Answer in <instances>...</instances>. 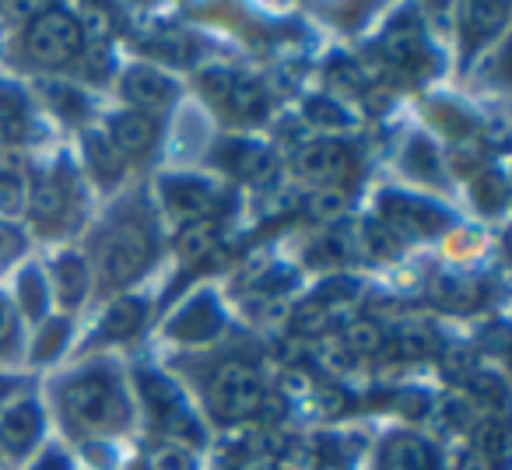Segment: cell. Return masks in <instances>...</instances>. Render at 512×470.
Returning a JSON list of instances; mask_svg holds the SVG:
<instances>
[{"label":"cell","instance_id":"6da1fadb","mask_svg":"<svg viewBox=\"0 0 512 470\" xmlns=\"http://www.w3.org/2000/svg\"><path fill=\"white\" fill-rule=\"evenodd\" d=\"M64 414L81 428H95V432H113V428L127 425V404L123 393L106 372H85L74 376L60 393Z\"/></svg>","mask_w":512,"mask_h":470},{"label":"cell","instance_id":"7a4b0ae2","mask_svg":"<svg viewBox=\"0 0 512 470\" xmlns=\"http://www.w3.org/2000/svg\"><path fill=\"white\" fill-rule=\"evenodd\" d=\"M155 260V235L144 221H120L99 239V274L106 285H130Z\"/></svg>","mask_w":512,"mask_h":470},{"label":"cell","instance_id":"3957f363","mask_svg":"<svg viewBox=\"0 0 512 470\" xmlns=\"http://www.w3.org/2000/svg\"><path fill=\"white\" fill-rule=\"evenodd\" d=\"M267 390L260 383L253 369L246 362H225L211 372L207 379V404H211V414L218 421H242L253 418L264 404Z\"/></svg>","mask_w":512,"mask_h":470},{"label":"cell","instance_id":"277c9868","mask_svg":"<svg viewBox=\"0 0 512 470\" xmlns=\"http://www.w3.org/2000/svg\"><path fill=\"white\" fill-rule=\"evenodd\" d=\"M81 43H85V36H81L78 18L60 8L39 11L29 22V29H25V53H29V60L39 67L71 64L81 53Z\"/></svg>","mask_w":512,"mask_h":470},{"label":"cell","instance_id":"5b68a950","mask_svg":"<svg viewBox=\"0 0 512 470\" xmlns=\"http://www.w3.org/2000/svg\"><path fill=\"white\" fill-rule=\"evenodd\" d=\"M165 204L186 221H214V211H218V197L207 183L190 176H169L162 183Z\"/></svg>","mask_w":512,"mask_h":470},{"label":"cell","instance_id":"8992f818","mask_svg":"<svg viewBox=\"0 0 512 470\" xmlns=\"http://www.w3.org/2000/svg\"><path fill=\"white\" fill-rule=\"evenodd\" d=\"M383 225L390 228L393 235H428L439 228L442 214L435 207L421 204V200H407V197H386L383 200Z\"/></svg>","mask_w":512,"mask_h":470},{"label":"cell","instance_id":"52a82bcc","mask_svg":"<svg viewBox=\"0 0 512 470\" xmlns=\"http://www.w3.org/2000/svg\"><path fill=\"white\" fill-rule=\"evenodd\" d=\"M351 151L337 141H313L299 151V172L316 183H334L348 172Z\"/></svg>","mask_w":512,"mask_h":470},{"label":"cell","instance_id":"ba28073f","mask_svg":"<svg viewBox=\"0 0 512 470\" xmlns=\"http://www.w3.org/2000/svg\"><path fill=\"white\" fill-rule=\"evenodd\" d=\"M379 470H435V453L418 435L397 432L379 449Z\"/></svg>","mask_w":512,"mask_h":470},{"label":"cell","instance_id":"9c48e42d","mask_svg":"<svg viewBox=\"0 0 512 470\" xmlns=\"http://www.w3.org/2000/svg\"><path fill=\"white\" fill-rule=\"evenodd\" d=\"M123 95L134 102L137 109H148L158 113L172 102V81L165 74L151 71V67H134V71L123 78Z\"/></svg>","mask_w":512,"mask_h":470},{"label":"cell","instance_id":"30bf717a","mask_svg":"<svg viewBox=\"0 0 512 470\" xmlns=\"http://www.w3.org/2000/svg\"><path fill=\"white\" fill-rule=\"evenodd\" d=\"M155 137H158V127L151 123L148 113H120L113 120V137H109V141L116 144L120 155L141 158L155 148Z\"/></svg>","mask_w":512,"mask_h":470},{"label":"cell","instance_id":"8fae6325","mask_svg":"<svg viewBox=\"0 0 512 470\" xmlns=\"http://www.w3.org/2000/svg\"><path fill=\"white\" fill-rule=\"evenodd\" d=\"M144 386H148V404H155L158 421H162V432L179 435V439H197V425H193V418L183 411L176 393H172L162 379L144 376Z\"/></svg>","mask_w":512,"mask_h":470},{"label":"cell","instance_id":"7c38bea8","mask_svg":"<svg viewBox=\"0 0 512 470\" xmlns=\"http://www.w3.org/2000/svg\"><path fill=\"white\" fill-rule=\"evenodd\" d=\"M39 432H43V411L36 404H18L4 414L0 421V442L11 453H25V449L36 446Z\"/></svg>","mask_w":512,"mask_h":470},{"label":"cell","instance_id":"4fadbf2b","mask_svg":"<svg viewBox=\"0 0 512 470\" xmlns=\"http://www.w3.org/2000/svg\"><path fill=\"white\" fill-rule=\"evenodd\" d=\"M29 134V102L18 88L0 81V141H22Z\"/></svg>","mask_w":512,"mask_h":470},{"label":"cell","instance_id":"5bb4252c","mask_svg":"<svg viewBox=\"0 0 512 470\" xmlns=\"http://www.w3.org/2000/svg\"><path fill=\"white\" fill-rule=\"evenodd\" d=\"M225 106L232 109L235 116L242 120H256V116L267 113V88L260 81H249V78H232L225 95Z\"/></svg>","mask_w":512,"mask_h":470},{"label":"cell","instance_id":"9a60e30c","mask_svg":"<svg viewBox=\"0 0 512 470\" xmlns=\"http://www.w3.org/2000/svg\"><path fill=\"white\" fill-rule=\"evenodd\" d=\"M85 155H88V165H92V172H95L99 183L109 186L123 176V155L116 151V144L109 141V137H88Z\"/></svg>","mask_w":512,"mask_h":470},{"label":"cell","instance_id":"2e32d148","mask_svg":"<svg viewBox=\"0 0 512 470\" xmlns=\"http://www.w3.org/2000/svg\"><path fill=\"white\" fill-rule=\"evenodd\" d=\"M141 323H144V306H141V302H134V299L116 302V306L106 313V320H102L99 337H102V341L130 337V334H137V330H141Z\"/></svg>","mask_w":512,"mask_h":470},{"label":"cell","instance_id":"e0dca14e","mask_svg":"<svg viewBox=\"0 0 512 470\" xmlns=\"http://www.w3.org/2000/svg\"><path fill=\"white\" fill-rule=\"evenodd\" d=\"M67 211V190L57 179H39L32 190V214L39 221H60Z\"/></svg>","mask_w":512,"mask_h":470},{"label":"cell","instance_id":"ac0fdd59","mask_svg":"<svg viewBox=\"0 0 512 470\" xmlns=\"http://www.w3.org/2000/svg\"><path fill=\"white\" fill-rule=\"evenodd\" d=\"M383 348H386V334L379 323L355 320L344 330V351H351V355H379Z\"/></svg>","mask_w":512,"mask_h":470},{"label":"cell","instance_id":"d6986e66","mask_svg":"<svg viewBox=\"0 0 512 470\" xmlns=\"http://www.w3.org/2000/svg\"><path fill=\"white\" fill-rule=\"evenodd\" d=\"M57 278H60V299L67 306H78L88 292V267L78 257H64L57 264Z\"/></svg>","mask_w":512,"mask_h":470},{"label":"cell","instance_id":"ffe728a7","mask_svg":"<svg viewBox=\"0 0 512 470\" xmlns=\"http://www.w3.org/2000/svg\"><path fill=\"white\" fill-rule=\"evenodd\" d=\"M214 246H218V225H214V221H190V225L183 228V235H179V250L190 260L214 253Z\"/></svg>","mask_w":512,"mask_h":470},{"label":"cell","instance_id":"44dd1931","mask_svg":"<svg viewBox=\"0 0 512 470\" xmlns=\"http://www.w3.org/2000/svg\"><path fill=\"white\" fill-rule=\"evenodd\" d=\"M383 53L393 60V64H411L414 57H421V32L414 25H404V29H390L383 39Z\"/></svg>","mask_w":512,"mask_h":470},{"label":"cell","instance_id":"7402d4cb","mask_svg":"<svg viewBox=\"0 0 512 470\" xmlns=\"http://www.w3.org/2000/svg\"><path fill=\"white\" fill-rule=\"evenodd\" d=\"M218 327V313H214V306L207 299H200L197 306L190 309V313L183 316V320H176V334L179 337H190V341H197V337H207L211 330Z\"/></svg>","mask_w":512,"mask_h":470},{"label":"cell","instance_id":"603a6c76","mask_svg":"<svg viewBox=\"0 0 512 470\" xmlns=\"http://www.w3.org/2000/svg\"><path fill=\"white\" fill-rule=\"evenodd\" d=\"M505 449H509V432H505V425H495V421H488V425L481 428L477 456H481V460L488 463V470H491L495 463H505Z\"/></svg>","mask_w":512,"mask_h":470},{"label":"cell","instance_id":"cb8c5ba5","mask_svg":"<svg viewBox=\"0 0 512 470\" xmlns=\"http://www.w3.org/2000/svg\"><path fill=\"white\" fill-rule=\"evenodd\" d=\"M330 316H334V313H327L323 306L309 302V306H302L299 313L292 316V330H295L299 337H320L323 330L330 327Z\"/></svg>","mask_w":512,"mask_h":470},{"label":"cell","instance_id":"d4e9b609","mask_svg":"<svg viewBox=\"0 0 512 470\" xmlns=\"http://www.w3.org/2000/svg\"><path fill=\"white\" fill-rule=\"evenodd\" d=\"M306 120L316 123V127H323V130H344V127H348V113H344L341 106H334L330 99H313V102H309Z\"/></svg>","mask_w":512,"mask_h":470},{"label":"cell","instance_id":"484cf974","mask_svg":"<svg viewBox=\"0 0 512 470\" xmlns=\"http://www.w3.org/2000/svg\"><path fill=\"white\" fill-rule=\"evenodd\" d=\"M432 334H428L425 327H418V323H407V327H400L397 330V348H400V355H407V358H421V355H428L432 351Z\"/></svg>","mask_w":512,"mask_h":470},{"label":"cell","instance_id":"4316f807","mask_svg":"<svg viewBox=\"0 0 512 470\" xmlns=\"http://www.w3.org/2000/svg\"><path fill=\"white\" fill-rule=\"evenodd\" d=\"M25 204V186L11 172H0V214H18Z\"/></svg>","mask_w":512,"mask_h":470},{"label":"cell","instance_id":"83f0119b","mask_svg":"<svg viewBox=\"0 0 512 470\" xmlns=\"http://www.w3.org/2000/svg\"><path fill=\"white\" fill-rule=\"evenodd\" d=\"M344 207H348V197H344L341 190H334V186L313 193V200H309V211H313L316 218H337Z\"/></svg>","mask_w":512,"mask_h":470},{"label":"cell","instance_id":"f1b7e54d","mask_svg":"<svg viewBox=\"0 0 512 470\" xmlns=\"http://www.w3.org/2000/svg\"><path fill=\"white\" fill-rule=\"evenodd\" d=\"M43 302H46V292H43V278L36 271H25L22 274V306L29 309L32 316L43 313Z\"/></svg>","mask_w":512,"mask_h":470},{"label":"cell","instance_id":"f546056e","mask_svg":"<svg viewBox=\"0 0 512 470\" xmlns=\"http://www.w3.org/2000/svg\"><path fill=\"white\" fill-rule=\"evenodd\" d=\"M151 467L155 470H190V456L183 446H158L151 456Z\"/></svg>","mask_w":512,"mask_h":470},{"label":"cell","instance_id":"4dcf8cb0","mask_svg":"<svg viewBox=\"0 0 512 470\" xmlns=\"http://www.w3.org/2000/svg\"><path fill=\"white\" fill-rule=\"evenodd\" d=\"M155 50L162 53V57H169V60H190L186 53H190V39L186 36H179V32H165L162 39H155Z\"/></svg>","mask_w":512,"mask_h":470},{"label":"cell","instance_id":"1f68e13d","mask_svg":"<svg viewBox=\"0 0 512 470\" xmlns=\"http://www.w3.org/2000/svg\"><path fill=\"white\" fill-rule=\"evenodd\" d=\"M64 337H67V323L64 320H53L50 327H46V334H43V341L36 344V358H50L53 351L64 344Z\"/></svg>","mask_w":512,"mask_h":470},{"label":"cell","instance_id":"d6a6232c","mask_svg":"<svg viewBox=\"0 0 512 470\" xmlns=\"http://www.w3.org/2000/svg\"><path fill=\"white\" fill-rule=\"evenodd\" d=\"M22 253V232H15L11 225H0V267Z\"/></svg>","mask_w":512,"mask_h":470},{"label":"cell","instance_id":"836d02e7","mask_svg":"<svg viewBox=\"0 0 512 470\" xmlns=\"http://www.w3.org/2000/svg\"><path fill=\"white\" fill-rule=\"evenodd\" d=\"M228 85H232V74H228V71H211V74H204V92L211 95L214 102H225Z\"/></svg>","mask_w":512,"mask_h":470},{"label":"cell","instance_id":"e575fe53","mask_svg":"<svg viewBox=\"0 0 512 470\" xmlns=\"http://www.w3.org/2000/svg\"><path fill=\"white\" fill-rule=\"evenodd\" d=\"M11 330H15V323H11V309H8V302L0 299V341H8Z\"/></svg>","mask_w":512,"mask_h":470},{"label":"cell","instance_id":"d590c367","mask_svg":"<svg viewBox=\"0 0 512 470\" xmlns=\"http://www.w3.org/2000/svg\"><path fill=\"white\" fill-rule=\"evenodd\" d=\"M36 470H67V460H60V456H46Z\"/></svg>","mask_w":512,"mask_h":470},{"label":"cell","instance_id":"8d00e7d4","mask_svg":"<svg viewBox=\"0 0 512 470\" xmlns=\"http://www.w3.org/2000/svg\"><path fill=\"white\" fill-rule=\"evenodd\" d=\"M0 390H4V383H0Z\"/></svg>","mask_w":512,"mask_h":470}]
</instances>
